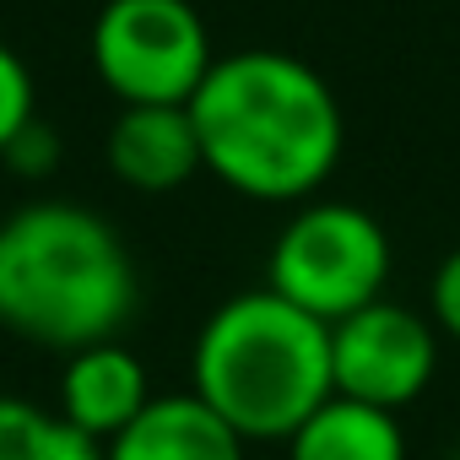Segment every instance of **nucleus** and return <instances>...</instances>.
<instances>
[{
    "label": "nucleus",
    "mask_w": 460,
    "mask_h": 460,
    "mask_svg": "<svg viewBox=\"0 0 460 460\" xmlns=\"http://www.w3.org/2000/svg\"><path fill=\"white\" fill-rule=\"evenodd\" d=\"M200 163L250 200L314 195L347 141L331 82L282 49H239L211 60L190 98Z\"/></svg>",
    "instance_id": "1"
},
{
    "label": "nucleus",
    "mask_w": 460,
    "mask_h": 460,
    "mask_svg": "<svg viewBox=\"0 0 460 460\" xmlns=\"http://www.w3.org/2000/svg\"><path fill=\"white\" fill-rule=\"evenodd\" d=\"M136 314V266L114 227L71 200L0 217V331L49 352L114 341Z\"/></svg>",
    "instance_id": "2"
},
{
    "label": "nucleus",
    "mask_w": 460,
    "mask_h": 460,
    "mask_svg": "<svg viewBox=\"0 0 460 460\" xmlns=\"http://www.w3.org/2000/svg\"><path fill=\"white\" fill-rule=\"evenodd\" d=\"M190 395H200L244 444H288L336 395L331 325L271 288L227 298L195 336Z\"/></svg>",
    "instance_id": "3"
},
{
    "label": "nucleus",
    "mask_w": 460,
    "mask_h": 460,
    "mask_svg": "<svg viewBox=\"0 0 460 460\" xmlns=\"http://www.w3.org/2000/svg\"><path fill=\"white\" fill-rule=\"evenodd\" d=\"M390 282V239L374 211L347 200L304 206L271 244L266 288L304 309L320 325H341L347 314L385 298Z\"/></svg>",
    "instance_id": "4"
},
{
    "label": "nucleus",
    "mask_w": 460,
    "mask_h": 460,
    "mask_svg": "<svg viewBox=\"0 0 460 460\" xmlns=\"http://www.w3.org/2000/svg\"><path fill=\"white\" fill-rule=\"evenodd\" d=\"M93 66L125 109H184L211 71V39L190 0H109L93 22Z\"/></svg>",
    "instance_id": "5"
},
{
    "label": "nucleus",
    "mask_w": 460,
    "mask_h": 460,
    "mask_svg": "<svg viewBox=\"0 0 460 460\" xmlns=\"http://www.w3.org/2000/svg\"><path fill=\"white\" fill-rule=\"evenodd\" d=\"M438 374V331L406 304H368L331 325V390L401 417Z\"/></svg>",
    "instance_id": "6"
},
{
    "label": "nucleus",
    "mask_w": 460,
    "mask_h": 460,
    "mask_svg": "<svg viewBox=\"0 0 460 460\" xmlns=\"http://www.w3.org/2000/svg\"><path fill=\"white\" fill-rule=\"evenodd\" d=\"M146 401H152V385H146L141 358L119 341H98V347H82L66 358L55 411L93 444H109L146 411Z\"/></svg>",
    "instance_id": "7"
},
{
    "label": "nucleus",
    "mask_w": 460,
    "mask_h": 460,
    "mask_svg": "<svg viewBox=\"0 0 460 460\" xmlns=\"http://www.w3.org/2000/svg\"><path fill=\"white\" fill-rule=\"evenodd\" d=\"M109 168L119 184L163 195L179 190L184 179H195L200 163V136L190 119V103H146V109H119V119L109 125Z\"/></svg>",
    "instance_id": "8"
},
{
    "label": "nucleus",
    "mask_w": 460,
    "mask_h": 460,
    "mask_svg": "<svg viewBox=\"0 0 460 460\" xmlns=\"http://www.w3.org/2000/svg\"><path fill=\"white\" fill-rule=\"evenodd\" d=\"M103 460H244V438L200 395H152L146 411L103 444Z\"/></svg>",
    "instance_id": "9"
},
{
    "label": "nucleus",
    "mask_w": 460,
    "mask_h": 460,
    "mask_svg": "<svg viewBox=\"0 0 460 460\" xmlns=\"http://www.w3.org/2000/svg\"><path fill=\"white\" fill-rule=\"evenodd\" d=\"M288 460H406V433L401 417L331 395L288 438Z\"/></svg>",
    "instance_id": "10"
},
{
    "label": "nucleus",
    "mask_w": 460,
    "mask_h": 460,
    "mask_svg": "<svg viewBox=\"0 0 460 460\" xmlns=\"http://www.w3.org/2000/svg\"><path fill=\"white\" fill-rule=\"evenodd\" d=\"M0 460H103V444L28 395H0Z\"/></svg>",
    "instance_id": "11"
},
{
    "label": "nucleus",
    "mask_w": 460,
    "mask_h": 460,
    "mask_svg": "<svg viewBox=\"0 0 460 460\" xmlns=\"http://www.w3.org/2000/svg\"><path fill=\"white\" fill-rule=\"evenodd\" d=\"M33 125V71L22 66L17 49L0 44V157L12 152V141Z\"/></svg>",
    "instance_id": "12"
},
{
    "label": "nucleus",
    "mask_w": 460,
    "mask_h": 460,
    "mask_svg": "<svg viewBox=\"0 0 460 460\" xmlns=\"http://www.w3.org/2000/svg\"><path fill=\"white\" fill-rule=\"evenodd\" d=\"M428 309H433V331L460 341V250H449L433 271V288H428Z\"/></svg>",
    "instance_id": "13"
},
{
    "label": "nucleus",
    "mask_w": 460,
    "mask_h": 460,
    "mask_svg": "<svg viewBox=\"0 0 460 460\" xmlns=\"http://www.w3.org/2000/svg\"><path fill=\"white\" fill-rule=\"evenodd\" d=\"M444 460H460V449H449V455H444Z\"/></svg>",
    "instance_id": "14"
}]
</instances>
